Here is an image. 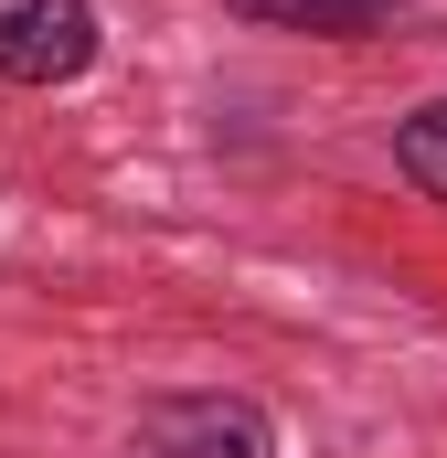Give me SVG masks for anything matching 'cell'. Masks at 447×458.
Instances as JSON below:
<instances>
[{
  "mask_svg": "<svg viewBox=\"0 0 447 458\" xmlns=\"http://www.w3.org/2000/svg\"><path fill=\"white\" fill-rule=\"evenodd\" d=\"M394 171H405L426 203H447V97H426L416 117H394Z\"/></svg>",
  "mask_w": 447,
  "mask_h": 458,
  "instance_id": "3",
  "label": "cell"
},
{
  "mask_svg": "<svg viewBox=\"0 0 447 458\" xmlns=\"http://www.w3.org/2000/svg\"><path fill=\"white\" fill-rule=\"evenodd\" d=\"M97 64V0H0V86H75Z\"/></svg>",
  "mask_w": 447,
  "mask_h": 458,
  "instance_id": "2",
  "label": "cell"
},
{
  "mask_svg": "<svg viewBox=\"0 0 447 458\" xmlns=\"http://www.w3.org/2000/svg\"><path fill=\"white\" fill-rule=\"evenodd\" d=\"M139 458H277V427H266V405L256 394H160V405H139Z\"/></svg>",
  "mask_w": 447,
  "mask_h": 458,
  "instance_id": "1",
  "label": "cell"
}]
</instances>
